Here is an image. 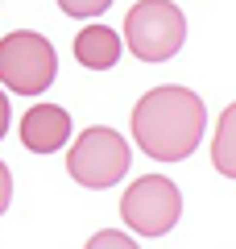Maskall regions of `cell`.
Here are the masks:
<instances>
[{"label":"cell","instance_id":"6da1fadb","mask_svg":"<svg viewBox=\"0 0 236 249\" xmlns=\"http://www.w3.org/2000/svg\"><path fill=\"white\" fill-rule=\"evenodd\" d=\"M203 124H207V108L191 88L178 83H162L149 88L133 108V137L137 150L157 162H183L199 150Z\"/></svg>","mask_w":236,"mask_h":249},{"label":"cell","instance_id":"7a4b0ae2","mask_svg":"<svg viewBox=\"0 0 236 249\" xmlns=\"http://www.w3.org/2000/svg\"><path fill=\"white\" fill-rule=\"evenodd\" d=\"M124 42L137 58L166 62L186 42V17L170 0H137L124 17Z\"/></svg>","mask_w":236,"mask_h":249},{"label":"cell","instance_id":"3957f363","mask_svg":"<svg viewBox=\"0 0 236 249\" xmlns=\"http://www.w3.org/2000/svg\"><path fill=\"white\" fill-rule=\"evenodd\" d=\"M58 75V54L34 29H17L0 42V83L17 96H42Z\"/></svg>","mask_w":236,"mask_h":249},{"label":"cell","instance_id":"277c9868","mask_svg":"<svg viewBox=\"0 0 236 249\" xmlns=\"http://www.w3.org/2000/svg\"><path fill=\"white\" fill-rule=\"evenodd\" d=\"M129 142H124L116 129H83L75 137L67 154V170L79 187H91V191H104L116 187L129 170Z\"/></svg>","mask_w":236,"mask_h":249},{"label":"cell","instance_id":"5b68a950","mask_svg":"<svg viewBox=\"0 0 236 249\" xmlns=\"http://www.w3.org/2000/svg\"><path fill=\"white\" fill-rule=\"evenodd\" d=\"M183 216V191L166 175H141L120 199V220L137 237H166Z\"/></svg>","mask_w":236,"mask_h":249},{"label":"cell","instance_id":"8992f818","mask_svg":"<svg viewBox=\"0 0 236 249\" xmlns=\"http://www.w3.org/2000/svg\"><path fill=\"white\" fill-rule=\"evenodd\" d=\"M21 142L34 154H54L70 142V116L58 104H34L21 116Z\"/></svg>","mask_w":236,"mask_h":249},{"label":"cell","instance_id":"52a82bcc","mask_svg":"<svg viewBox=\"0 0 236 249\" xmlns=\"http://www.w3.org/2000/svg\"><path fill=\"white\" fill-rule=\"evenodd\" d=\"M75 58L87 67V71H108V67H116V58H120V34L108 25H87L79 29L75 37Z\"/></svg>","mask_w":236,"mask_h":249},{"label":"cell","instance_id":"ba28073f","mask_svg":"<svg viewBox=\"0 0 236 249\" xmlns=\"http://www.w3.org/2000/svg\"><path fill=\"white\" fill-rule=\"evenodd\" d=\"M211 162H216L219 175L236 178V104H228V108H224V116H219V124H216Z\"/></svg>","mask_w":236,"mask_h":249},{"label":"cell","instance_id":"9c48e42d","mask_svg":"<svg viewBox=\"0 0 236 249\" xmlns=\"http://www.w3.org/2000/svg\"><path fill=\"white\" fill-rule=\"evenodd\" d=\"M108 4H112V0H58V9L67 13V17H75V21L100 17V13H104Z\"/></svg>","mask_w":236,"mask_h":249},{"label":"cell","instance_id":"30bf717a","mask_svg":"<svg viewBox=\"0 0 236 249\" xmlns=\"http://www.w3.org/2000/svg\"><path fill=\"white\" fill-rule=\"evenodd\" d=\"M87 249H141L137 241L129 237V232H116V229H104V232H96V237L87 241Z\"/></svg>","mask_w":236,"mask_h":249},{"label":"cell","instance_id":"8fae6325","mask_svg":"<svg viewBox=\"0 0 236 249\" xmlns=\"http://www.w3.org/2000/svg\"><path fill=\"white\" fill-rule=\"evenodd\" d=\"M9 199H13V175H9V166L0 162V216H4V208H9Z\"/></svg>","mask_w":236,"mask_h":249},{"label":"cell","instance_id":"7c38bea8","mask_svg":"<svg viewBox=\"0 0 236 249\" xmlns=\"http://www.w3.org/2000/svg\"><path fill=\"white\" fill-rule=\"evenodd\" d=\"M9 116H13V108H9V96H4V88H0V137L9 133Z\"/></svg>","mask_w":236,"mask_h":249}]
</instances>
